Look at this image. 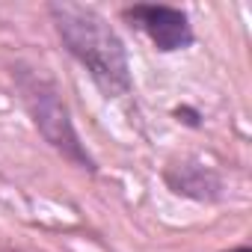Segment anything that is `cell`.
<instances>
[{
    "instance_id": "obj_3",
    "label": "cell",
    "mask_w": 252,
    "mask_h": 252,
    "mask_svg": "<svg viewBox=\"0 0 252 252\" xmlns=\"http://www.w3.org/2000/svg\"><path fill=\"white\" fill-rule=\"evenodd\" d=\"M119 18L131 30L143 33L158 54H181L196 45V27L187 9L169 3H131L122 6Z\"/></svg>"
},
{
    "instance_id": "obj_1",
    "label": "cell",
    "mask_w": 252,
    "mask_h": 252,
    "mask_svg": "<svg viewBox=\"0 0 252 252\" xmlns=\"http://www.w3.org/2000/svg\"><path fill=\"white\" fill-rule=\"evenodd\" d=\"M45 15L63 51L86 71L104 101H119L134 92L128 45L101 9L57 0V3H45Z\"/></svg>"
},
{
    "instance_id": "obj_2",
    "label": "cell",
    "mask_w": 252,
    "mask_h": 252,
    "mask_svg": "<svg viewBox=\"0 0 252 252\" xmlns=\"http://www.w3.org/2000/svg\"><path fill=\"white\" fill-rule=\"evenodd\" d=\"M9 80H12V89H15L24 113L30 116V125L48 143V149H54L77 172H86L95 178L101 172V166L77 131L71 107L63 95V86L42 65H33L27 60H15L9 65Z\"/></svg>"
},
{
    "instance_id": "obj_5",
    "label": "cell",
    "mask_w": 252,
    "mask_h": 252,
    "mask_svg": "<svg viewBox=\"0 0 252 252\" xmlns=\"http://www.w3.org/2000/svg\"><path fill=\"white\" fill-rule=\"evenodd\" d=\"M172 116H175V122H181V125H187V128H202V113L196 110V107H187V104H181V107H175L172 110Z\"/></svg>"
},
{
    "instance_id": "obj_4",
    "label": "cell",
    "mask_w": 252,
    "mask_h": 252,
    "mask_svg": "<svg viewBox=\"0 0 252 252\" xmlns=\"http://www.w3.org/2000/svg\"><path fill=\"white\" fill-rule=\"evenodd\" d=\"M160 181L172 196L187 199V202H199V205H217L228 193L222 172L217 166L205 163L199 155L169 158L160 169Z\"/></svg>"
},
{
    "instance_id": "obj_6",
    "label": "cell",
    "mask_w": 252,
    "mask_h": 252,
    "mask_svg": "<svg viewBox=\"0 0 252 252\" xmlns=\"http://www.w3.org/2000/svg\"><path fill=\"white\" fill-rule=\"evenodd\" d=\"M222 252H252V246H249V243H237V246H231V249H222Z\"/></svg>"
},
{
    "instance_id": "obj_7",
    "label": "cell",
    "mask_w": 252,
    "mask_h": 252,
    "mask_svg": "<svg viewBox=\"0 0 252 252\" xmlns=\"http://www.w3.org/2000/svg\"><path fill=\"white\" fill-rule=\"evenodd\" d=\"M3 252H18V249H3Z\"/></svg>"
}]
</instances>
